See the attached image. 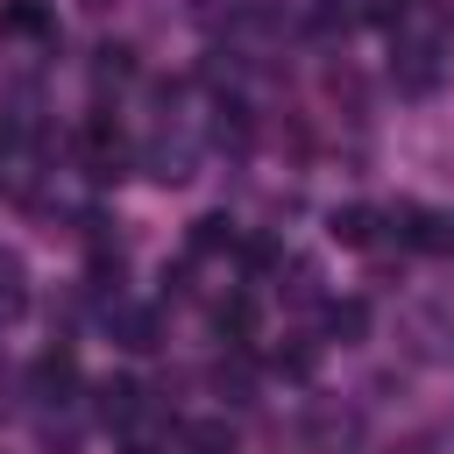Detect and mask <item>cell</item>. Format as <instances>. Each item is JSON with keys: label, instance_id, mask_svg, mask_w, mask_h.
<instances>
[{"label": "cell", "instance_id": "cell-1", "mask_svg": "<svg viewBox=\"0 0 454 454\" xmlns=\"http://www.w3.org/2000/svg\"><path fill=\"white\" fill-rule=\"evenodd\" d=\"M0 35H50V0H0Z\"/></svg>", "mask_w": 454, "mask_h": 454}, {"label": "cell", "instance_id": "cell-2", "mask_svg": "<svg viewBox=\"0 0 454 454\" xmlns=\"http://www.w3.org/2000/svg\"><path fill=\"white\" fill-rule=\"evenodd\" d=\"M135 411H142V390H135L128 376H106V383H99V419H106V426H128Z\"/></svg>", "mask_w": 454, "mask_h": 454}, {"label": "cell", "instance_id": "cell-3", "mask_svg": "<svg viewBox=\"0 0 454 454\" xmlns=\"http://www.w3.org/2000/svg\"><path fill=\"white\" fill-rule=\"evenodd\" d=\"M326 234H333L340 248H369V241H376V213H369V206H340Z\"/></svg>", "mask_w": 454, "mask_h": 454}, {"label": "cell", "instance_id": "cell-4", "mask_svg": "<svg viewBox=\"0 0 454 454\" xmlns=\"http://www.w3.org/2000/svg\"><path fill=\"white\" fill-rule=\"evenodd\" d=\"M184 447L192 454H234V426L227 419H199V426H184Z\"/></svg>", "mask_w": 454, "mask_h": 454}, {"label": "cell", "instance_id": "cell-5", "mask_svg": "<svg viewBox=\"0 0 454 454\" xmlns=\"http://www.w3.org/2000/svg\"><path fill=\"white\" fill-rule=\"evenodd\" d=\"M326 326H333V340H362V333H369V305H362V298H333Z\"/></svg>", "mask_w": 454, "mask_h": 454}, {"label": "cell", "instance_id": "cell-6", "mask_svg": "<svg viewBox=\"0 0 454 454\" xmlns=\"http://www.w3.org/2000/svg\"><path fill=\"white\" fill-rule=\"evenodd\" d=\"M213 326H220L227 340H248V333H255V305H248V298H220V312H213Z\"/></svg>", "mask_w": 454, "mask_h": 454}, {"label": "cell", "instance_id": "cell-7", "mask_svg": "<svg viewBox=\"0 0 454 454\" xmlns=\"http://www.w3.org/2000/svg\"><path fill=\"white\" fill-rule=\"evenodd\" d=\"M114 326H121V348H135V355H142V348H156V319H149V312L121 305V312H114Z\"/></svg>", "mask_w": 454, "mask_h": 454}, {"label": "cell", "instance_id": "cell-8", "mask_svg": "<svg viewBox=\"0 0 454 454\" xmlns=\"http://www.w3.org/2000/svg\"><path fill=\"white\" fill-rule=\"evenodd\" d=\"M35 383H43V390H71V383H78V362H71L64 348H50V355L35 362Z\"/></svg>", "mask_w": 454, "mask_h": 454}, {"label": "cell", "instance_id": "cell-9", "mask_svg": "<svg viewBox=\"0 0 454 454\" xmlns=\"http://www.w3.org/2000/svg\"><path fill=\"white\" fill-rule=\"evenodd\" d=\"M28 305V284H21V262L14 255H0V319H14Z\"/></svg>", "mask_w": 454, "mask_h": 454}, {"label": "cell", "instance_id": "cell-10", "mask_svg": "<svg viewBox=\"0 0 454 454\" xmlns=\"http://www.w3.org/2000/svg\"><path fill=\"white\" fill-rule=\"evenodd\" d=\"M192 248H199V255H213V248H234V227H227L220 213H206V220L192 227Z\"/></svg>", "mask_w": 454, "mask_h": 454}, {"label": "cell", "instance_id": "cell-11", "mask_svg": "<svg viewBox=\"0 0 454 454\" xmlns=\"http://www.w3.org/2000/svg\"><path fill=\"white\" fill-rule=\"evenodd\" d=\"M426 248H454V213H447V220H433V241H426Z\"/></svg>", "mask_w": 454, "mask_h": 454}]
</instances>
